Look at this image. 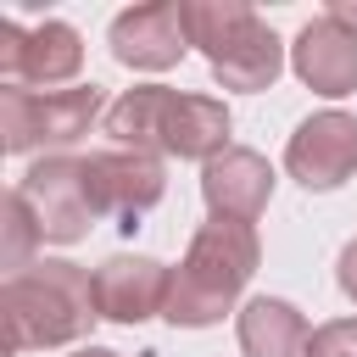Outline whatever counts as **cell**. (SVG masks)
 I'll return each instance as SVG.
<instances>
[{"mask_svg":"<svg viewBox=\"0 0 357 357\" xmlns=\"http://www.w3.org/2000/svg\"><path fill=\"white\" fill-rule=\"evenodd\" d=\"M167 273L156 257H134V251H117L95 268V312L112 318V324H145L167 307Z\"/></svg>","mask_w":357,"mask_h":357,"instance_id":"12","label":"cell"},{"mask_svg":"<svg viewBox=\"0 0 357 357\" xmlns=\"http://www.w3.org/2000/svg\"><path fill=\"white\" fill-rule=\"evenodd\" d=\"M262 262V245H257V229L251 223H201L190 234V251L178 257V268L167 273V307L162 318L178 324V329H206L218 324L223 312H234L240 290L251 284Z\"/></svg>","mask_w":357,"mask_h":357,"instance_id":"3","label":"cell"},{"mask_svg":"<svg viewBox=\"0 0 357 357\" xmlns=\"http://www.w3.org/2000/svg\"><path fill=\"white\" fill-rule=\"evenodd\" d=\"M307 357H357V318L318 324L312 340H307Z\"/></svg>","mask_w":357,"mask_h":357,"instance_id":"16","label":"cell"},{"mask_svg":"<svg viewBox=\"0 0 357 357\" xmlns=\"http://www.w3.org/2000/svg\"><path fill=\"white\" fill-rule=\"evenodd\" d=\"M284 167L307 190H340L357 173V117H346V112H312L290 134Z\"/></svg>","mask_w":357,"mask_h":357,"instance_id":"10","label":"cell"},{"mask_svg":"<svg viewBox=\"0 0 357 357\" xmlns=\"http://www.w3.org/2000/svg\"><path fill=\"white\" fill-rule=\"evenodd\" d=\"M106 134L123 151H151V156H178V162H212L229 151V106L212 95H178L167 84H134L106 106Z\"/></svg>","mask_w":357,"mask_h":357,"instance_id":"1","label":"cell"},{"mask_svg":"<svg viewBox=\"0 0 357 357\" xmlns=\"http://www.w3.org/2000/svg\"><path fill=\"white\" fill-rule=\"evenodd\" d=\"M33 245H45V234H39L33 212H28V201L11 190V195H6V245H0V262H6L11 273H22V268L33 262Z\"/></svg>","mask_w":357,"mask_h":357,"instance_id":"15","label":"cell"},{"mask_svg":"<svg viewBox=\"0 0 357 357\" xmlns=\"http://www.w3.org/2000/svg\"><path fill=\"white\" fill-rule=\"evenodd\" d=\"M329 17H335V22H346V28L357 33V0H329Z\"/></svg>","mask_w":357,"mask_h":357,"instance_id":"18","label":"cell"},{"mask_svg":"<svg viewBox=\"0 0 357 357\" xmlns=\"http://www.w3.org/2000/svg\"><path fill=\"white\" fill-rule=\"evenodd\" d=\"M0 318H6V357L45 351V346H73L100 318L95 312V273H84L67 257L28 262L22 273H6Z\"/></svg>","mask_w":357,"mask_h":357,"instance_id":"2","label":"cell"},{"mask_svg":"<svg viewBox=\"0 0 357 357\" xmlns=\"http://www.w3.org/2000/svg\"><path fill=\"white\" fill-rule=\"evenodd\" d=\"M73 357H117V351H106V346H78Z\"/></svg>","mask_w":357,"mask_h":357,"instance_id":"19","label":"cell"},{"mask_svg":"<svg viewBox=\"0 0 357 357\" xmlns=\"http://www.w3.org/2000/svg\"><path fill=\"white\" fill-rule=\"evenodd\" d=\"M234 329H240V351L245 357H307V340H312L307 318L279 296H251L240 307Z\"/></svg>","mask_w":357,"mask_h":357,"instance_id":"14","label":"cell"},{"mask_svg":"<svg viewBox=\"0 0 357 357\" xmlns=\"http://www.w3.org/2000/svg\"><path fill=\"white\" fill-rule=\"evenodd\" d=\"M84 190L95 218H117V229H134L162 195H167V167L151 151H89L84 156Z\"/></svg>","mask_w":357,"mask_h":357,"instance_id":"7","label":"cell"},{"mask_svg":"<svg viewBox=\"0 0 357 357\" xmlns=\"http://www.w3.org/2000/svg\"><path fill=\"white\" fill-rule=\"evenodd\" d=\"M95 117H106V95L100 84H73V89H22L6 84L0 89V145L11 156H61L67 145H78Z\"/></svg>","mask_w":357,"mask_h":357,"instance_id":"5","label":"cell"},{"mask_svg":"<svg viewBox=\"0 0 357 357\" xmlns=\"http://www.w3.org/2000/svg\"><path fill=\"white\" fill-rule=\"evenodd\" d=\"M112 56L134 73H162L178 67V56L190 50V28H184V6L178 0H145L112 17Z\"/></svg>","mask_w":357,"mask_h":357,"instance_id":"9","label":"cell"},{"mask_svg":"<svg viewBox=\"0 0 357 357\" xmlns=\"http://www.w3.org/2000/svg\"><path fill=\"white\" fill-rule=\"evenodd\" d=\"M335 279H340V290H346V296L357 301V240H351V245L340 251V268H335Z\"/></svg>","mask_w":357,"mask_h":357,"instance_id":"17","label":"cell"},{"mask_svg":"<svg viewBox=\"0 0 357 357\" xmlns=\"http://www.w3.org/2000/svg\"><path fill=\"white\" fill-rule=\"evenodd\" d=\"M17 195L28 201L45 245H73L89 234L95 223V206H89V190H84V156H39L22 178H17Z\"/></svg>","mask_w":357,"mask_h":357,"instance_id":"8","label":"cell"},{"mask_svg":"<svg viewBox=\"0 0 357 357\" xmlns=\"http://www.w3.org/2000/svg\"><path fill=\"white\" fill-rule=\"evenodd\" d=\"M184 28L223 89L257 95V89H273V78L284 73L279 33L245 0H184Z\"/></svg>","mask_w":357,"mask_h":357,"instance_id":"4","label":"cell"},{"mask_svg":"<svg viewBox=\"0 0 357 357\" xmlns=\"http://www.w3.org/2000/svg\"><path fill=\"white\" fill-rule=\"evenodd\" d=\"M78 67H84V39L73 22H61V17H45L33 28L22 17L0 22V78L6 84L50 89V84L78 78Z\"/></svg>","mask_w":357,"mask_h":357,"instance_id":"6","label":"cell"},{"mask_svg":"<svg viewBox=\"0 0 357 357\" xmlns=\"http://www.w3.org/2000/svg\"><path fill=\"white\" fill-rule=\"evenodd\" d=\"M290 67H296V78H301L312 95L340 100V95L357 89V33L324 11V17H312V22L296 33Z\"/></svg>","mask_w":357,"mask_h":357,"instance_id":"13","label":"cell"},{"mask_svg":"<svg viewBox=\"0 0 357 357\" xmlns=\"http://www.w3.org/2000/svg\"><path fill=\"white\" fill-rule=\"evenodd\" d=\"M273 195V167L251 145H229L201 167V201L223 223H257Z\"/></svg>","mask_w":357,"mask_h":357,"instance_id":"11","label":"cell"}]
</instances>
